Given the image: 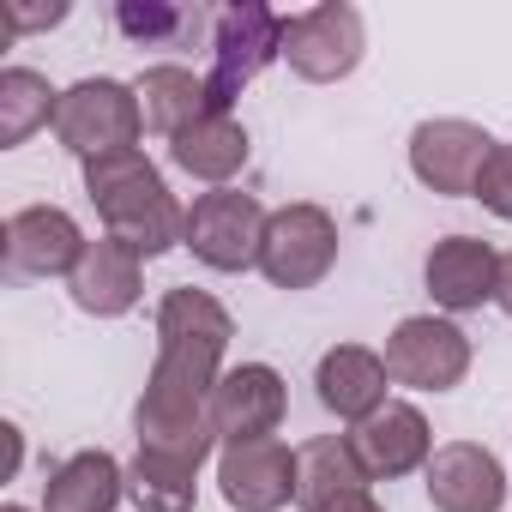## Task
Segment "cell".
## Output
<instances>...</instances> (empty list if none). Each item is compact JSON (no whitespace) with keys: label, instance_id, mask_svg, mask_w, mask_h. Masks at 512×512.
<instances>
[{"label":"cell","instance_id":"cell-25","mask_svg":"<svg viewBox=\"0 0 512 512\" xmlns=\"http://www.w3.org/2000/svg\"><path fill=\"white\" fill-rule=\"evenodd\" d=\"M115 25H121V37H133V43H151V49H175L181 37H199V25H205V13L199 7H163V0H127V7H115Z\"/></svg>","mask_w":512,"mask_h":512},{"label":"cell","instance_id":"cell-26","mask_svg":"<svg viewBox=\"0 0 512 512\" xmlns=\"http://www.w3.org/2000/svg\"><path fill=\"white\" fill-rule=\"evenodd\" d=\"M476 199H482L494 217L512 223V145H494V157H488V169H482V181H476Z\"/></svg>","mask_w":512,"mask_h":512},{"label":"cell","instance_id":"cell-12","mask_svg":"<svg viewBox=\"0 0 512 512\" xmlns=\"http://www.w3.org/2000/svg\"><path fill=\"white\" fill-rule=\"evenodd\" d=\"M217 488L235 512H278L296 500V452L272 440H235L217 452Z\"/></svg>","mask_w":512,"mask_h":512},{"label":"cell","instance_id":"cell-27","mask_svg":"<svg viewBox=\"0 0 512 512\" xmlns=\"http://www.w3.org/2000/svg\"><path fill=\"white\" fill-rule=\"evenodd\" d=\"M67 19V7H55V13H25V7H7V31H37V25H61Z\"/></svg>","mask_w":512,"mask_h":512},{"label":"cell","instance_id":"cell-11","mask_svg":"<svg viewBox=\"0 0 512 512\" xmlns=\"http://www.w3.org/2000/svg\"><path fill=\"white\" fill-rule=\"evenodd\" d=\"M133 428H139V452H157V458H175V464H193V470L217 452L211 404L193 398V392H175V386H151L145 380Z\"/></svg>","mask_w":512,"mask_h":512},{"label":"cell","instance_id":"cell-9","mask_svg":"<svg viewBox=\"0 0 512 512\" xmlns=\"http://www.w3.org/2000/svg\"><path fill=\"white\" fill-rule=\"evenodd\" d=\"M386 368L410 392H452L470 374V338L440 314H410L386 338Z\"/></svg>","mask_w":512,"mask_h":512},{"label":"cell","instance_id":"cell-30","mask_svg":"<svg viewBox=\"0 0 512 512\" xmlns=\"http://www.w3.org/2000/svg\"><path fill=\"white\" fill-rule=\"evenodd\" d=\"M0 512H25V506H0Z\"/></svg>","mask_w":512,"mask_h":512},{"label":"cell","instance_id":"cell-3","mask_svg":"<svg viewBox=\"0 0 512 512\" xmlns=\"http://www.w3.org/2000/svg\"><path fill=\"white\" fill-rule=\"evenodd\" d=\"M284 37H290V19L260 7V0H241V7L211 13V73H205V91H211L217 115H229V103L284 55Z\"/></svg>","mask_w":512,"mask_h":512},{"label":"cell","instance_id":"cell-14","mask_svg":"<svg viewBox=\"0 0 512 512\" xmlns=\"http://www.w3.org/2000/svg\"><path fill=\"white\" fill-rule=\"evenodd\" d=\"M428 500L434 512H500L506 506V470L488 446L476 440H452V446H434L428 458Z\"/></svg>","mask_w":512,"mask_h":512},{"label":"cell","instance_id":"cell-18","mask_svg":"<svg viewBox=\"0 0 512 512\" xmlns=\"http://www.w3.org/2000/svg\"><path fill=\"white\" fill-rule=\"evenodd\" d=\"M386 380H392L386 356H374V350H362V344H332V350L320 356V368H314L320 404H326L338 422H368L374 410H386V404H392V398H386Z\"/></svg>","mask_w":512,"mask_h":512},{"label":"cell","instance_id":"cell-20","mask_svg":"<svg viewBox=\"0 0 512 512\" xmlns=\"http://www.w3.org/2000/svg\"><path fill=\"white\" fill-rule=\"evenodd\" d=\"M169 157H175V169L181 175H193V181H211V187H229V175H241V163H247V127L235 121V115H199L187 133H175L169 139Z\"/></svg>","mask_w":512,"mask_h":512},{"label":"cell","instance_id":"cell-2","mask_svg":"<svg viewBox=\"0 0 512 512\" xmlns=\"http://www.w3.org/2000/svg\"><path fill=\"white\" fill-rule=\"evenodd\" d=\"M235 338V320L217 296L205 290H169L157 302V362H151V386H175L211 404V386L223 380V350Z\"/></svg>","mask_w":512,"mask_h":512},{"label":"cell","instance_id":"cell-17","mask_svg":"<svg viewBox=\"0 0 512 512\" xmlns=\"http://www.w3.org/2000/svg\"><path fill=\"white\" fill-rule=\"evenodd\" d=\"M350 446H356V458L368 464L374 482L428 470V458H434V434H428V416H422L416 404H386V410H374L368 422L350 428Z\"/></svg>","mask_w":512,"mask_h":512},{"label":"cell","instance_id":"cell-4","mask_svg":"<svg viewBox=\"0 0 512 512\" xmlns=\"http://www.w3.org/2000/svg\"><path fill=\"white\" fill-rule=\"evenodd\" d=\"M55 133H61V145L79 163L115 157V151H139V133H145L139 91L121 85V79H79V85L61 91Z\"/></svg>","mask_w":512,"mask_h":512},{"label":"cell","instance_id":"cell-23","mask_svg":"<svg viewBox=\"0 0 512 512\" xmlns=\"http://www.w3.org/2000/svg\"><path fill=\"white\" fill-rule=\"evenodd\" d=\"M127 500L139 512H193L199 470L193 464H175V458H157V452H139L127 464Z\"/></svg>","mask_w":512,"mask_h":512},{"label":"cell","instance_id":"cell-13","mask_svg":"<svg viewBox=\"0 0 512 512\" xmlns=\"http://www.w3.org/2000/svg\"><path fill=\"white\" fill-rule=\"evenodd\" d=\"M85 235L61 205H25L7 217L0 253H7V272L19 278H73V266L85 260Z\"/></svg>","mask_w":512,"mask_h":512},{"label":"cell","instance_id":"cell-22","mask_svg":"<svg viewBox=\"0 0 512 512\" xmlns=\"http://www.w3.org/2000/svg\"><path fill=\"white\" fill-rule=\"evenodd\" d=\"M133 91H139V109H145V127L151 133H163V139H175V133H187L199 115H211V91H205V79L199 73H187V67H145L139 79H133Z\"/></svg>","mask_w":512,"mask_h":512},{"label":"cell","instance_id":"cell-8","mask_svg":"<svg viewBox=\"0 0 512 512\" xmlns=\"http://www.w3.org/2000/svg\"><path fill=\"white\" fill-rule=\"evenodd\" d=\"M494 157V139L488 127L476 121H458V115H440V121H422L410 133V175L428 187V193H446V199H476V181Z\"/></svg>","mask_w":512,"mask_h":512},{"label":"cell","instance_id":"cell-28","mask_svg":"<svg viewBox=\"0 0 512 512\" xmlns=\"http://www.w3.org/2000/svg\"><path fill=\"white\" fill-rule=\"evenodd\" d=\"M494 302H500V314L512 320V253H500V284H494Z\"/></svg>","mask_w":512,"mask_h":512},{"label":"cell","instance_id":"cell-1","mask_svg":"<svg viewBox=\"0 0 512 512\" xmlns=\"http://www.w3.org/2000/svg\"><path fill=\"white\" fill-rule=\"evenodd\" d=\"M85 193L103 211L109 235L127 241L139 260H157V253L181 247V235H187V211L175 205L169 181L157 175V163L145 151H115V157L85 163Z\"/></svg>","mask_w":512,"mask_h":512},{"label":"cell","instance_id":"cell-24","mask_svg":"<svg viewBox=\"0 0 512 512\" xmlns=\"http://www.w3.org/2000/svg\"><path fill=\"white\" fill-rule=\"evenodd\" d=\"M61 91H49L43 73L31 67H7L0 73V145H25L43 121H55Z\"/></svg>","mask_w":512,"mask_h":512},{"label":"cell","instance_id":"cell-21","mask_svg":"<svg viewBox=\"0 0 512 512\" xmlns=\"http://www.w3.org/2000/svg\"><path fill=\"white\" fill-rule=\"evenodd\" d=\"M127 500V470L109 452H73L43 482V512H115Z\"/></svg>","mask_w":512,"mask_h":512},{"label":"cell","instance_id":"cell-6","mask_svg":"<svg viewBox=\"0 0 512 512\" xmlns=\"http://www.w3.org/2000/svg\"><path fill=\"white\" fill-rule=\"evenodd\" d=\"M338 266V223L326 205H284L266 223V247H260V272L278 290H314L326 272Z\"/></svg>","mask_w":512,"mask_h":512},{"label":"cell","instance_id":"cell-29","mask_svg":"<svg viewBox=\"0 0 512 512\" xmlns=\"http://www.w3.org/2000/svg\"><path fill=\"white\" fill-rule=\"evenodd\" d=\"M320 512H386L374 494H344V500H332V506H320Z\"/></svg>","mask_w":512,"mask_h":512},{"label":"cell","instance_id":"cell-5","mask_svg":"<svg viewBox=\"0 0 512 512\" xmlns=\"http://www.w3.org/2000/svg\"><path fill=\"white\" fill-rule=\"evenodd\" d=\"M266 223L272 211L241 193V187H211L187 205V235L181 247H193V260L211 272H247L260 266V247H266Z\"/></svg>","mask_w":512,"mask_h":512},{"label":"cell","instance_id":"cell-15","mask_svg":"<svg viewBox=\"0 0 512 512\" xmlns=\"http://www.w3.org/2000/svg\"><path fill=\"white\" fill-rule=\"evenodd\" d=\"M67 290H73V308H79V314L121 320V314H133V302H139V290H145V260H139L127 241L97 235V241L85 247V260L73 266Z\"/></svg>","mask_w":512,"mask_h":512},{"label":"cell","instance_id":"cell-19","mask_svg":"<svg viewBox=\"0 0 512 512\" xmlns=\"http://www.w3.org/2000/svg\"><path fill=\"white\" fill-rule=\"evenodd\" d=\"M368 464L356 458L350 434H320L308 446H296V506L302 512H320L344 494H368Z\"/></svg>","mask_w":512,"mask_h":512},{"label":"cell","instance_id":"cell-16","mask_svg":"<svg viewBox=\"0 0 512 512\" xmlns=\"http://www.w3.org/2000/svg\"><path fill=\"white\" fill-rule=\"evenodd\" d=\"M428 296L446 308V314H470L482 302H494V284H500V253L482 241V235H446L428 247Z\"/></svg>","mask_w":512,"mask_h":512},{"label":"cell","instance_id":"cell-7","mask_svg":"<svg viewBox=\"0 0 512 512\" xmlns=\"http://www.w3.org/2000/svg\"><path fill=\"white\" fill-rule=\"evenodd\" d=\"M368 49V31H362V13L350 0H326V7H308L290 19V37H284V61L296 79L308 85H338L356 73Z\"/></svg>","mask_w":512,"mask_h":512},{"label":"cell","instance_id":"cell-10","mask_svg":"<svg viewBox=\"0 0 512 512\" xmlns=\"http://www.w3.org/2000/svg\"><path fill=\"white\" fill-rule=\"evenodd\" d=\"M284 374L272 362H241L223 368V380L211 386V434L223 446L235 440H272L284 422Z\"/></svg>","mask_w":512,"mask_h":512}]
</instances>
